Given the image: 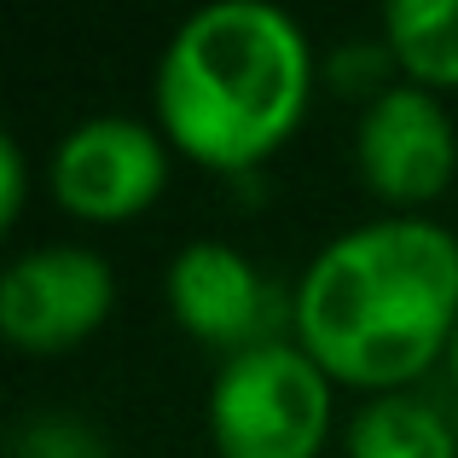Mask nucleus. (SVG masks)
<instances>
[{
    "label": "nucleus",
    "mask_w": 458,
    "mask_h": 458,
    "mask_svg": "<svg viewBox=\"0 0 458 458\" xmlns=\"http://www.w3.org/2000/svg\"><path fill=\"white\" fill-rule=\"evenodd\" d=\"M331 371L296 336L226 354L209 383V441L221 458H319L331 441Z\"/></svg>",
    "instance_id": "nucleus-3"
},
{
    "label": "nucleus",
    "mask_w": 458,
    "mask_h": 458,
    "mask_svg": "<svg viewBox=\"0 0 458 458\" xmlns=\"http://www.w3.org/2000/svg\"><path fill=\"white\" fill-rule=\"evenodd\" d=\"M383 64H394L389 41H343L331 58H325V76L343 93H360V99H377L389 81H383Z\"/></svg>",
    "instance_id": "nucleus-11"
},
{
    "label": "nucleus",
    "mask_w": 458,
    "mask_h": 458,
    "mask_svg": "<svg viewBox=\"0 0 458 458\" xmlns=\"http://www.w3.org/2000/svg\"><path fill=\"white\" fill-rule=\"evenodd\" d=\"M12 458H111L105 436L81 412H30L12 424Z\"/></svg>",
    "instance_id": "nucleus-10"
},
{
    "label": "nucleus",
    "mask_w": 458,
    "mask_h": 458,
    "mask_svg": "<svg viewBox=\"0 0 458 458\" xmlns=\"http://www.w3.org/2000/svg\"><path fill=\"white\" fill-rule=\"evenodd\" d=\"M296 343L366 394H401L447 360L458 325V233L429 215H377L331 244L291 284Z\"/></svg>",
    "instance_id": "nucleus-1"
},
{
    "label": "nucleus",
    "mask_w": 458,
    "mask_h": 458,
    "mask_svg": "<svg viewBox=\"0 0 458 458\" xmlns=\"http://www.w3.org/2000/svg\"><path fill=\"white\" fill-rule=\"evenodd\" d=\"M354 168L377 198L394 203V215H418L424 203H436L458 174V128L441 93L401 76L360 105Z\"/></svg>",
    "instance_id": "nucleus-4"
},
{
    "label": "nucleus",
    "mask_w": 458,
    "mask_h": 458,
    "mask_svg": "<svg viewBox=\"0 0 458 458\" xmlns=\"http://www.w3.org/2000/svg\"><path fill=\"white\" fill-rule=\"evenodd\" d=\"M163 296L168 313L221 354L279 343V325L291 319V291H279L226 238H191L186 250H174L163 273Z\"/></svg>",
    "instance_id": "nucleus-7"
},
{
    "label": "nucleus",
    "mask_w": 458,
    "mask_h": 458,
    "mask_svg": "<svg viewBox=\"0 0 458 458\" xmlns=\"http://www.w3.org/2000/svg\"><path fill=\"white\" fill-rule=\"evenodd\" d=\"M47 180L70 215L128 221V215L151 209L157 191L168 186V134L123 111L81 116L76 128L58 134Z\"/></svg>",
    "instance_id": "nucleus-6"
},
{
    "label": "nucleus",
    "mask_w": 458,
    "mask_h": 458,
    "mask_svg": "<svg viewBox=\"0 0 458 458\" xmlns=\"http://www.w3.org/2000/svg\"><path fill=\"white\" fill-rule=\"evenodd\" d=\"M343 458H458V436L424 394H366L343 429Z\"/></svg>",
    "instance_id": "nucleus-8"
},
{
    "label": "nucleus",
    "mask_w": 458,
    "mask_h": 458,
    "mask_svg": "<svg viewBox=\"0 0 458 458\" xmlns=\"http://www.w3.org/2000/svg\"><path fill=\"white\" fill-rule=\"evenodd\" d=\"M447 371H453V383H458V325H453V343H447Z\"/></svg>",
    "instance_id": "nucleus-13"
},
{
    "label": "nucleus",
    "mask_w": 458,
    "mask_h": 458,
    "mask_svg": "<svg viewBox=\"0 0 458 458\" xmlns=\"http://www.w3.org/2000/svg\"><path fill=\"white\" fill-rule=\"evenodd\" d=\"M116 273L93 244H35L0 273V331L6 343L58 354L111 319Z\"/></svg>",
    "instance_id": "nucleus-5"
},
{
    "label": "nucleus",
    "mask_w": 458,
    "mask_h": 458,
    "mask_svg": "<svg viewBox=\"0 0 458 458\" xmlns=\"http://www.w3.org/2000/svg\"><path fill=\"white\" fill-rule=\"evenodd\" d=\"M313 93V47L273 0L186 12L157 58V123L203 168H256L291 140Z\"/></svg>",
    "instance_id": "nucleus-2"
},
{
    "label": "nucleus",
    "mask_w": 458,
    "mask_h": 458,
    "mask_svg": "<svg viewBox=\"0 0 458 458\" xmlns=\"http://www.w3.org/2000/svg\"><path fill=\"white\" fill-rule=\"evenodd\" d=\"M23 191H30V168H23V140H18V134H0V215H6V221H18Z\"/></svg>",
    "instance_id": "nucleus-12"
},
{
    "label": "nucleus",
    "mask_w": 458,
    "mask_h": 458,
    "mask_svg": "<svg viewBox=\"0 0 458 458\" xmlns=\"http://www.w3.org/2000/svg\"><path fill=\"white\" fill-rule=\"evenodd\" d=\"M383 41L418 88H458V0H389Z\"/></svg>",
    "instance_id": "nucleus-9"
}]
</instances>
